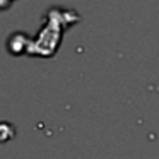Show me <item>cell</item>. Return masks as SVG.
I'll list each match as a JSON object with an SVG mask.
<instances>
[{
    "mask_svg": "<svg viewBox=\"0 0 159 159\" xmlns=\"http://www.w3.org/2000/svg\"><path fill=\"white\" fill-rule=\"evenodd\" d=\"M17 39H19L17 33H14L12 36H9V39H7V50H9V53H12L14 57L22 55V53L31 46V41H29L28 36H24L22 33H21V41H17Z\"/></svg>",
    "mask_w": 159,
    "mask_h": 159,
    "instance_id": "6da1fadb",
    "label": "cell"
},
{
    "mask_svg": "<svg viewBox=\"0 0 159 159\" xmlns=\"http://www.w3.org/2000/svg\"><path fill=\"white\" fill-rule=\"evenodd\" d=\"M16 137V127L9 121H0V144L12 140Z\"/></svg>",
    "mask_w": 159,
    "mask_h": 159,
    "instance_id": "7a4b0ae2",
    "label": "cell"
},
{
    "mask_svg": "<svg viewBox=\"0 0 159 159\" xmlns=\"http://www.w3.org/2000/svg\"><path fill=\"white\" fill-rule=\"evenodd\" d=\"M12 2H14V0H0V12L7 11V9L12 5Z\"/></svg>",
    "mask_w": 159,
    "mask_h": 159,
    "instance_id": "3957f363",
    "label": "cell"
}]
</instances>
